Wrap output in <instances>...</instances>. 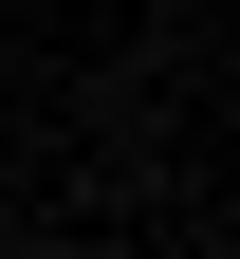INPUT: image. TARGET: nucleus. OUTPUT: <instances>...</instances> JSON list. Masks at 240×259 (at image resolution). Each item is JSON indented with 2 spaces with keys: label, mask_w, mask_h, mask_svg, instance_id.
I'll use <instances>...</instances> for the list:
<instances>
[]
</instances>
